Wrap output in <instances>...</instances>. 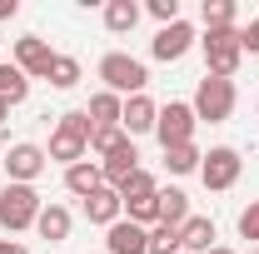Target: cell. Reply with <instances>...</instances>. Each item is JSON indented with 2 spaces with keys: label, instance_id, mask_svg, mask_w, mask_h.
<instances>
[{
  "label": "cell",
  "instance_id": "cell-7",
  "mask_svg": "<svg viewBox=\"0 0 259 254\" xmlns=\"http://www.w3.org/2000/svg\"><path fill=\"white\" fill-rule=\"evenodd\" d=\"M194 110L185 100H169L160 105V120H155V140H160V150H175V145H194Z\"/></svg>",
  "mask_w": 259,
  "mask_h": 254
},
{
  "label": "cell",
  "instance_id": "cell-12",
  "mask_svg": "<svg viewBox=\"0 0 259 254\" xmlns=\"http://www.w3.org/2000/svg\"><path fill=\"white\" fill-rule=\"evenodd\" d=\"M214 244H220V229H214L209 215H190V220L180 224V249L185 254H209Z\"/></svg>",
  "mask_w": 259,
  "mask_h": 254
},
{
  "label": "cell",
  "instance_id": "cell-14",
  "mask_svg": "<svg viewBox=\"0 0 259 254\" xmlns=\"http://www.w3.org/2000/svg\"><path fill=\"white\" fill-rule=\"evenodd\" d=\"M100 170H105V185H110V190H120L130 175L140 170V150H135V140H125L120 150H110V155L100 159Z\"/></svg>",
  "mask_w": 259,
  "mask_h": 254
},
{
  "label": "cell",
  "instance_id": "cell-1",
  "mask_svg": "<svg viewBox=\"0 0 259 254\" xmlns=\"http://www.w3.org/2000/svg\"><path fill=\"white\" fill-rule=\"evenodd\" d=\"M90 135H95L90 110H65L60 120H55V135H50L45 159H60L65 170H70V164H80V159L90 155Z\"/></svg>",
  "mask_w": 259,
  "mask_h": 254
},
{
  "label": "cell",
  "instance_id": "cell-33",
  "mask_svg": "<svg viewBox=\"0 0 259 254\" xmlns=\"http://www.w3.org/2000/svg\"><path fill=\"white\" fill-rule=\"evenodd\" d=\"M5 120H10V105H5V100H0V125H5Z\"/></svg>",
  "mask_w": 259,
  "mask_h": 254
},
{
  "label": "cell",
  "instance_id": "cell-6",
  "mask_svg": "<svg viewBox=\"0 0 259 254\" xmlns=\"http://www.w3.org/2000/svg\"><path fill=\"white\" fill-rule=\"evenodd\" d=\"M239 175H244V159H239V150L234 145H214L209 155L199 159V180H204V190L225 194L239 185Z\"/></svg>",
  "mask_w": 259,
  "mask_h": 254
},
{
  "label": "cell",
  "instance_id": "cell-5",
  "mask_svg": "<svg viewBox=\"0 0 259 254\" xmlns=\"http://www.w3.org/2000/svg\"><path fill=\"white\" fill-rule=\"evenodd\" d=\"M199 50H204V75H220V80H234V70H239V60H244L239 30H204Z\"/></svg>",
  "mask_w": 259,
  "mask_h": 254
},
{
  "label": "cell",
  "instance_id": "cell-17",
  "mask_svg": "<svg viewBox=\"0 0 259 254\" xmlns=\"http://www.w3.org/2000/svg\"><path fill=\"white\" fill-rule=\"evenodd\" d=\"M70 209H65V204H45V209H40V220H35V234H40V239H45V244H65V239H70Z\"/></svg>",
  "mask_w": 259,
  "mask_h": 254
},
{
  "label": "cell",
  "instance_id": "cell-19",
  "mask_svg": "<svg viewBox=\"0 0 259 254\" xmlns=\"http://www.w3.org/2000/svg\"><path fill=\"white\" fill-rule=\"evenodd\" d=\"M25 95H30V75H25L15 60L10 65L0 60V100H5V105H20Z\"/></svg>",
  "mask_w": 259,
  "mask_h": 254
},
{
  "label": "cell",
  "instance_id": "cell-29",
  "mask_svg": "<svg viewBox=\"0 0 259 254\" xmlns=\"http://www.w3.org/2000/svg\"><path fill=\"white\" fill-rule=\"evenodd\" d=\"M145 10H150L160 25H175V20H185V15H180V0H150Z\"/></svg>",
  "mask_w": 259,
  "mask_h": 254
},
{
  "label": "cell",
  "instance_id": "cell-34",
  "mask_svg": "<svg viewBox=\"0 0 259 254\" xmlns=\"http://www.w3.org/2000/svg\"><path fill=\"white\" fill-rule=\"evenodd\" d=\"M209 254H234V249H225V244H214V249H209Z\"/></svg>",
  "mask_w": 259,
  "mask_h": 254
},
{
  "label": "cell",
  "instance_id": "cell-9",
  "mask_svg": "<svg viewBox=\"0 0 259 254\" xmlns=\"http://www.w3.org/2000/svg\"><path fill=\"white\" fill-rule=\"evenodd\" d=\"M45 150L30 145V140H20V145H10V155H5V175H10V185H35L40 175H45Z\"/></svg>",
  "mask_w": 259,
  "mask_h": 254
},
{
  "label": "cell",
  "instance_id": "cell-4",
  "mask_svg": "<svg viewBox=\"0 0 259 254\" xmlns=\"http://www.w3.org/2000/svg\"><path fill=\"white\" fill-rule=\"evenodd\" d=\"M234 105H239V90H234V80H220V75H204L190 100L194 120H209V125H225L234 115Z\"/></svg>",
  "mask_w": 259,
  "mask_h": 254
},
{
  "label": "cell",
  "instance_id": "cell-13",
  "mask_svg": "<svg viewBox=\"0 0 259 254\" xmlns=\"http://www.w3.org/2000/svg\"><path fill=\"white\" fill-rule=\"evenodd\" d=\"M155 120H160V105H155L150 95H135V100H125L120 130H125L130 140H135V135H155Z\"/></svg>",
  "mask_w": 259,
  "mask_h": 254
},
{
  "label": "cell",
  "instance_id": "cell-23",
  "mask_svg": "<svg viewBox=\"0 0 259 254\" xmlns=\"http://www.w3.org/2000/svg\"><path fill=\"white\" fill-rule=\"evenodd\" d=\"M45 80H50L55 90H75V85H80V60H75V55H55Z\"/></svg>",
  "mask_w": 259,
  "mask_h": 254
},
{
  "label": "cell",
  "instance_id": "cell-24",
  "mask_svg": "<svg viewBox=\"0 0 259 254\" xmlns=\"http://www.w3.org/2000/svg\"><path fill=\"white\" fill-rule=\"evenodd\" d=\"M199 145H175V150H164V170L169 175H194L199 170Z\"/></svg>",
  "mask_w": 259,
  "mask_h": 254
},
{
  "label": "cell",
  "instance_id": "cell-30",
  "mask_svg": "<svg viewBox=\"0 0 259 254\" xmlns=\"http://www.w3.org/2000/svg\"><path fill=\"white\" fill-rule=\"evenodd\" d=\"M239 40H244V50H249V55H259V15L244 25V30H239Z\"/></svg>",
  "mask_w": 259,
  "mask_h": 254
},
{
  "label": "cell",
  "instance_id": "cell-22",
  "mask_svg": "<svg viewBox=\"0 0 259 254\" xmlns=\"http://www.w3.org/2000/svg\"><path fill=\"white\" fill-rule=\"evenodd\" d=\"M155 199H160V224H175L180 229V224L190 220V194L185 190H160Z\"/></svg>",
  "mask_w": 259,
  "mask_h": 254
},
{
  "label": "cell",
  "instance_id": "cell-16",
  "mask_svg": "<svg viewBox=\"0 0 259 254\" xmlns=\"http://www.w3.org/2000/svg\"><path fill=\"white\" fill-rule=\"evenodd\" d=\"M65 190L75 194V199H90L95 190H105V170H100V159H80V164H70V170H65Z\"/></svg>",
  "mask_w": 259,
  "mask_h": 254
},
{
  "label": "cell",
  "instance_id": "cell-15",
  "mask_svg": "<svg viewBox=\"0 0 259 254\" xmlns=\"http://www.w3.org/2000/svg\"><path fill=\"white\" fill-rule=\"evenodd\" d=\"M85 220L90 224H100V229H110L115 220H125V199H120V190H95L90 199H85Z\"/></svg>",
  "mask_w": 259,
  "mask_h": 254
},
{
  "label": "cell",
  "instance_id": "cell-2",
  "mask_svg": "<svg viewBox=\"0 0 259 254\" xmlns=\"http://www.w3.org/2000/svg\"><path fill=\"white\" fill-rule=\"evenodd\" d=\"M100 80H105V90H110V95L135 100V95H145L150 70H145V60H135V55H125V50H110V55L100 60Z\"/></svg>",
  "mask_w": 259,
  "mask_h": 254
},
{
  "label": "cell",
  "instance_id": "cell-35",
  "mask_svg": "<svg viewBox=\"0 0 259 254\" xmlns=\"http://www.w3.org/2000/svg\"><path fill=\"white\" fill-rule=\"evenodd\" d=\"M249 254H259V249H249Z\"/></svg>",
  "mask_w": 259,
  "mask_h": 254
},
{
  "label": "cell",
  "instance_id": "cell-21",
  "mask_svg": "<svg viewBox=\"0 0 259 254\" xmlns=\"http://www.w3.org/2000/svg\"><path fill=\"white\" fill-rule=\"evenodd\" d=\"M204 30H239V5L234 0H204Z\"/></svg>",
  "mask_w": 259,
  "mask_h": 254
},
{
  "label": "cell",
  "instance_id": "cell-31",
  "mask_svg": "<svg viewBox=\"0 0 259 254\" xmlns=\"http://www.w3.org/2000/svg\"><path fill=\"white\" fill-rule=\"evenodd\" d=\"M0 254H30V249H25L20 239H0Z\"/></svg>",
  "mask_w": 259,
  "mask_h": 254
},
{
  "label": "cell",
  "instance_id": "cell-20",
  "mask_svg": "<svg viewBox=\"0 0 259 254\" xmlns=\"http://www.w3.org/2000/svg\"><path fill=\"white\" fill-rule=\"evenodd\" d=\"M120 115H125V100H120V95L100 90V95L90 100V125H95V130H110V125H120Z\"/></svg>",
  "mask_w": 259,
  "mask_h": 254
},
{
  "label": "cell",
  "instance_id": "cell-27",
  "mask_svg": "<svg viewBox=\"0 0 259 254\" xmlns=\"http://www.w3.org/2000/svg\"><path fill=\"white\" fill-rule=\"evenodd\" d=\"M125 140H130V135H125L120 125H110V130H95V135H90V155H100V159H105L110 150H120Z\"/></svg>",
  "mask_w": 259,
  "mask_h": 254
},
{
  "label": "cell",
  "instance_id": "cell-28",
  "mask_svg": "<svg viewBox=\"0 0 259 254\" xmlns=\"http://www.w3.org/2000/svg\"><path fill=\"white\" fill-rule=\"evenodd\" d=\"M239 239H249V244L259 239V199H249V204L239 209Z\"/></svg>",
  "mask_w": 259,
  "mask_h": 254
},
{
  "label": "cell",
  "instance_id": "cell-11",
  "mask_svg": "<svg viewBox=\"0 0 259 254\" xmlns=\"http://www.w3.org/2000/svg\"><path fill=\"white\" fill-rule=\"evenodd\" d=\"M105 254H150V229L130 220H115L105 229Z\"/></svg>",
  "mask_w": 259,
  "mask_h": 254
},
{
  "label": "cell",
  "instance_id": "cell-26",
  "mask_svg": "<svg viewBox=\"0 0 259 254\" xmlns=\"http://www.w3.org/2000/svg\"><path fill=\"white\" fill-rule=\"evenodd\" d=\"M150 254H185L180 249V229L175 224H155L150 229Z\"/></svg>",
  "mask_w": 259,
  "mask_h": 254
},
{
  "label": "cell",
  "instance_id": "cell-18",
  "mask_svg": "<svg viewBox=\"0 0 259 254\" xmlns=\"http://www.w3.org/2000/svg\"><path fill=\"white\" fill-rule=\"evenodd\" d=\"M140 25V5L135 0H105V30L110 35H130Z\"/></svg>",
  "mask_w": 259,
  "mask_h": 254
},
{
  "label": "cell",
  "instance_id": "cell-10",
  "mask_svg": "<svg viewBox=\"0 0 259 254\" xmlns=\"http://www.w3.org/2000/svg\"><path fill=\"white\" fill-rule=\"evenodd\" d=\"M50 60H55L50 40H40V35H20V40H15V65H20L30 80H45V75H50Z\"/></svg>",
  "mask_w": 259,
  "mask_h": 254
},
{
  "label": "cell",
  "instance_id": "cell-32",
  "mask_svg": "<svg viewBox=\"0 0 259 254\" xmlns=\"http://www.w3.org/2000/svg\"><path fill=\"white\" fill-rule=\"evenodd\" d=\"M15 10H20V0H0V20H15Z\"/></svg>",
  "mask_w": 259,
  "mask_h": 254
},
{
  "label": "cell",
  "instance_id": "cell-25",
  "mask_svg": "<svg viewBox=\"0 0 259 254\" xmlns=\"http://www.w3.org/2000/svg\"><path fill=\"white\" fill-rule=\"evenodd\" d=\"M155 190H160V185H155V175H150V170H135L125 185H120V199H150Z\"/></svg>",
  "mask_w": 259,
  "mask_h": 254
},
{
  "label": "cell",
  "instance_id": "cell-8",
  "mask_svg": "<svg viewBox=\"0 0 259 254\" xmlns=\"http://www.w3.org/2000/svg\"><path fill=\"white\" fill-rule=\"evenodd\" d=\"M190 45H199V30H194L190 20H175V25H160V30H155L150 55L164 60V65H175V60H185V55H190Z\"/></svg>",
  "mask_w": 259,
  "mask_h": 254
},
{
  "label": "cell",
  "instance_id": "cell-3",
  "mask_svg": "<svg viewBox=\"0 0 259 254\" xmlns=\"http://www.w3.org/2000/svg\"><path fill=\"white\" fill-rule=\"evenodd\" d=\"M40 209H45V199H40L35 185H5V190H0V229H5V234L35 229Z\"/></svg>",
  "mask_w": 259,
  "mask_h": 254
},
{
  "label": "cell",
  "instance_id": "cell-36",
  "mask_svg": "<svg viewBox=\"0 0 259 254\" xmlns=\"http://www.w3.org/2000/svg\"><path fill=\"white\" fill-rule=\"evenodd\" d=\"M100 254H105V249H100Z\"/></svg>",
  "mask_w": 259,
  "mask_h": 254
}]
</instances>
